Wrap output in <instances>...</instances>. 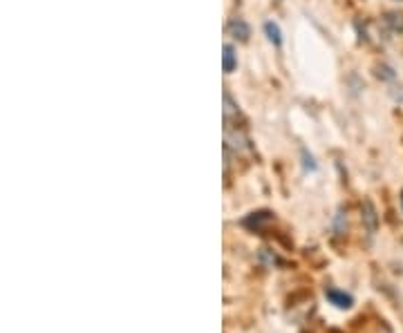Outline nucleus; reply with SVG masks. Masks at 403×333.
<instances>
[{"mask_svg": "<svg viewBox=\"0 0 403 333\" xmlns=\"http://www.w3.org/2000/svg\"><path fill=\"white\" fill-rule=\"evenodd\" d=\"M229 32H231L233 39L240 41V43H247L249 36H251L249 25H247V21H242V18H233V21L229 23Z\"/></svg>", "mask_w": 403, "mask_h": 333, "instance_id": "1", "label": "nucleus"}, {"mask_svg": "<svg viewBox=\"0 0 403 333\" xmlns=\"http://www.w3.org/2000/svg\"><path fill=\"white\" fill-rule=\"evenodd\" d=\"M222 67H224V72H227V74H231V72L238 67V54H236V50L231 47V45H224Z\"/></svg>", "mask_w": 403, "mask_h": 333, "instance_id": "2", "label": "nucleus"}, {"mask_svg": "<svg viewBox=\"0 0 403 333\" xmlns=\"http://www.w3.org/2000/svg\"><path fill=\"white\" fill-rule=\"evenodd\" d=\"M265 34H267L269 43L276 45V47H280V45H282V32H280V27H278V23L267 21L265 23Z\"/></svg>", "mask_w": 403, "mask_h": 333, "instance_id": "3", "label": "nucleus"}, {"mask_svg": "<svg viewBox=\"0 0 403 333\" xmlns=\"http://www.w3.org/2000/svg\"><path fill=\"white\" fill-rule=\"evenodd\" d=\"M269 222H271V215H269V213H254L251 217H247L242 224L249 226V228H254V230H260V228H262V224H269Z\"/></svg>", "mask_w": 403, "mask_h": 333, "instance_id": "4", "label": "nucleus"}, {"mask_svg": "<svg viewBox=\"0 0 403 333\" xmlns=\"http://www.w3.org/2000/svg\"><path fill=\"white\" fill-rule=\"evenodd\" d=\"M327 298L340 309H347L349 304H352V298H349L347 293H340V291H334V289H327Z\"/></svg>", "mask_w": 403, "mask_h": 333, "instance_id": "5", "label": "nucleus"}, {"mask_svg": "<svg viewBox=\"0 0 403 333\" xmlns=\"http://www.w3.org/2000/svg\"><path fill=\"white\" fill-rule=\"evenodd\" d=\"M385 23H388L394 32H403V16H401V14L390 12V14H388V18H385Z\"/></svg>", "mask_w": 403, "mask_h": 333, "instance_id": "6", "label": "nucleus"}, {"mask_svg": "<svg viewBox=\"0 0 403 333\" xmlns=\"http://www.w3.org/2000/svg\"><path fill=\"white\" fill-rule=\"evenodd\" d=\"M365 211H367L365 217H367V222H370V230H374V228H376V213H374V206H372L370 202H367V204H365Z\"/></svg>", "mask_w": 403, "mask_h": 333, "instance_id": "7", "label": "nucleus"}, {"mask_svg": "<svg viewBox=\"0 0 403 333\" xmlns=\"http://www.w3.org/2000/svg\"><path fill=\"white\" fill-rule=\"evenodd\" d=\"M401 206H403V195H401Z\"/></svg>", "mask_w": 403, "mask_h": 333, "instance_id": "8", "label": "nucleus"}]
</instances>
